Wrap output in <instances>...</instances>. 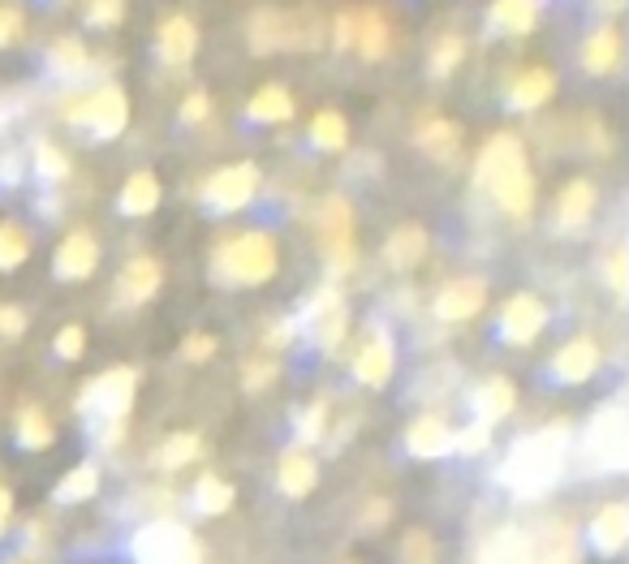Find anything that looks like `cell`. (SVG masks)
Masks as SVG:
<instances>
[{"label":"cell","mask_w":629,"mask_h":564,"mask_svg":"<svg viewBox=\"0 0 629 564\" xmlns=\"http://www.w3.org/2000/svg\"><path fill=\"white\" fill-rule=\"evenodd\" d=\"M26 332V310L18 302H0V341H18Z\"/></svg>","instance_id":"obj_50"},{"label":"cell","mask_w":629,"mask_h":564,"mask_svg":"<svg viewBox=\"0 0 629 564\" xmlns=\"http://www.w3.org/2000/svg\"><path fill=\"white\" fill-rule=\"evenodd\" d=\"M586 448H591V461H595L599 470H626V461H629L626 414H621V410L595 414L591 435H586Z\"/></svg>","instance_id":"obj_15"},{"label":"cell","mask_w":629,"mask_h":564,"mask_svg":"<svg viewBox=\"0 0 629 564\" xmlns=\"http://www.w3.org/2000/svg\"><path fill=\"white\" fill-rule=\"evenodd\" d=\"M293 117V91L280 82H264L251 99H246V121L251 126H284Z\"/></svg>","instance_id":"obj_30"},{"label":"cell","mask_w":629,"mask_h":564,"mask_svg":"<svg viewBox=\"0 0 629 564\" xmlns=\"http://www.w3.org/2000/svg\"><path fill=\"white\" fill-rule=\"evenodd\" d=\"M199 435L195 431H177V435H168L164 444H160V453H155V466L160 470H182V466H190L195 457H199Z\"/></svg>","instance_id":"obj_39"},{"label":"cell","mask_w":629,"mask_h":564,"mask_svg":"<svg viewBox=\"0 0 629 564\" xmlns=\"http://www.w3.org/2000/svg\"><path fill=\"white\" fill-rule=\"evenodd\" d=\"M427 242H431V237H427L422 224H397V228L384 237V250H380V255H384V268H388V272H401V277L415 272L422 259H427Z\"/></svg>","instance_id":"obj_24"},{"label":"cell","mask_w":629,"mask_h":564,"mask_svg":"<svg viewBox=\"0 0 629 564\" xmlns=\"http://www.w3.org/2000/svg\"><path fill=\"white\" fill-rule=\"evenodd\" d=\"M350 371L362 388H384V384L393 379V371H397V341H393V332L375 324V328L362 337Z\"/></svg>","instance_id":"obj_11"},{"label":"cell","mask_w":629,"mask_h":564,"mask_svg":"<svg viewBox=\"0 0 629 564\" xmlns=\"http://www.w3.org/2000/svg\"><path fill=\"white\" fill-rule=\"evenodd\" d=\"M280 272V246L268 228H242L211 250V281L224 289H264Z\"/></svg>","instance_id":"obj_2"},{"label":"cell","mask_w":629,"mask_h":564,"mask_svg":"<svg viewBox=\"0 0 629 564\" xmlns=\"http://www.w3.org/2000/svg\"><path fill=\"white\" fill-rule=\"evenodd\" d=\"M61 121L73 126L78 134H86L91 142H113L126 134L130 126V95L117 82H104L95 91H78L61 99Z\"/></svg>","instance_id":"obj_3"},{"label":"cell","mask_w":629,"mask_h":564,"mask_svg":"<svg viewBox=\"0 0 629 564\" xmlns=\"http://www.w3.org/2000/svg\"><path fill=\"white\" fill-rule=\"evenodd\" d=\"M484 306H488V281L484 277H453L431 302L440 324H470L484 315Z\"/></svg>","instance_id":"obj_12"},{"label":"cell","mask_w":629,"mask_h":564,"mask_svg":"<svg viewBox=\"0 0 629 564\" xmlns=\"http://www.w3.org/2000/svg\"><path fill=\"white\" fill-rule=\"evenodd\" d=\"M302 319L311 324V332H315L319 350L337 353L341 350V341H346V332H350V306H346V293H341L337 284H324V289L311 297V306H306V315H302Z\"/></svg>","instance_id":"obj_10"},{"label":"cell","mask_w":629,"mask_h":564,"mask_svg":"<svg viewBox=\"0 0 629 564\" xmlns=\"http://www.w3.org/2000/svg\"><path fill=\"white\" fill-rule=\"evenodd\" d=\"M0 181L4 186H18L22 181V155L13 151V155H0Z\"/></svg>","instance_id":"obj_53"},{"label":"cell","mask_w":629,"mask_h":564,"mask_svg":"<svg viewBox=\"0 0 629 564\" xmlns=\"http://www.w3.org/2000/svg\"><path fill=\"white\" fill-rule=\"evenodd\" d=\"M259 186H264L259 164L255 160H233V164H220L216 173H208L199 199L211 215H237L255 203Z\"/></svg>","instance_id":"obj_7"},{"label":"cell","mask_w":629,"mask_h":564,"mask_svg":"<svg viewBox=\"0 0 629 564\" xmlns=\"http://www.w3.org/2000/svg\"><path fill=\"white\" fill-rule=\"evenodd\" d=\"M488 431L491 426H484V423L462 426V431H453V448H457V453H466V457H475V453H484V448H488Z\"/></svg>","instance_id":"obj_49"},{"label":"cell","mask_w":629,"mask_h":564,"mask_svg":"<svg viewBox=\"0 0 629 564\" xmlns=\"http://www.w3.org/2000/svg\"><path fill=\"white\" fill-rule=\"evenodd\" d=\"M199 52V26L190 13H168L155 31V61L168 66V70H182L190 66Z\"/></svg>","instance_id":"obj_16"},{"label":"cell","mask_w":629,"mask_h":564,"mask_svg":"<svg viewBox=\"0 0 629 564\" xmlns=\"http://www.w3.org/2000/svg\"><path fill=\"white\" fill-rule=\"evenodd\" d=\"M544 328H548V302H544L539 293H531V289L513 293V297L500 306V315H496V337H500L504 345H513V350L535 345Z\"/></svg>","instance_id":"obj_9"},{"label":"cell","mask_w":629,"mask_h":564,"mask_svg":"<svg viewBox=\"0 0 629 564\" xmlns=\"http://www.w3.org/2000/svg\"><path fill=\"white\" fill-rule=\"evenodd\" d=\"M53 439H57V423H53L39 406H26V410L18 414V444H22V448L44 453V448H53Z\"/></svg>","instance_id":"obj_36"},{"label":"cell","mask_w":629,"mask_h":564,"mask_svg":"<svg viewBox=\"0 0 629 564\" xmlns=\"http://www.w3.org/2000/svg\"><path fill=\"white\" fill-rule=\"evenodd\" d=\"M401 564H435V539L422 530H410L401 543Z\"/></svg>","instance_id":"obj_46"},{"label":"cell","mask_w":629,"mask_h":564,"mask_svg":"<svg viewBox=\"0 0 629 564\" xmlns=\"http://www.w3.org/2000/svg\"><path fill=\"white\" fill-rule=\"evenodd\" d=\"M470 406H475V423L496 426L500 419H509V414H513V406H517V388H513V379L491 375V379H484V384L475 388Z\"/></svg>","instance_id":"obj_28"},{"label":"cell","mask_w":629,"mask_h":564,"mask_svg":"<svg viewBox=\"0 0 629 564\" xmlns=\"http://www.w3.org/2000/svg\"><path fill=\"white\" fill-rule=\"evenodd\" d=\"M53 350H57V357H61V362H78V357L86 353V328H82V324H66V328L57 332Z\"/></svg>","instance_id":"obj_44"},{"label":"cell","mask_w":629,"mask_h":564,"mask_svg":"<svg viewBox=\"0 0 629 564\" xmlns=\"http://www.w3.org/2000/svg\"><path fill=\"white\" fill-rule=\"evenodd\" d=\"M160 203H164V181H160L155 168H135V173L126 177L121 195H117V208H121V215H130V220L155 215Z\"/></svg>","instance_id":"obj_25"},{"label":"cell","mask_w":629,"mask_h":564,"mask_svg":"<svg viewBox=\"0 0 629 564\" xmlns=\"http://www.w3.org/2000/svg\"><path fill=\"white\" fill-rule=\"evenodd\" d=\"M557 86H560L557 73L548 70V66H522V70L509 78V86H504V104L513 113H539L544 104H552Z\"/></svg>","instance_id":"obj_18"},{"label":"cell","mask_w":629,"mask_h":564,"mask_svg":"<svg viewBox=\"0 0 629 564\" xmlns=\"http://www.w3.org/2000/svg\"><path fill=\"white\" fill-rule=\"evenodd\" d=\"M621 52H626V35H621V26H617V22H599L595 31H586L578 61H582V73H591V78H608V73L621 66Z\"/></svg>","instance_id":"obj_19"},{"label":"cell","mask_w":629,"mask_h":564,"mask_svg":"<svg viewBox=\"0 0 629 564\" xmlns=\"http://www.w3.org/2000/svg\"><path fill=\"white\" fill-rule=\"evenodd\" d=\"M22 31H26V13H22V4H0V48L18 44V39H22Z\"/></svg>","instance_id":"obj_48"},{"label":"cell","mask_w":629,"mask_h":564,"mask_svg":"<svg viewBox=\"0 0 629 564\" xmlns=\"http://www.w3.org/2000/svg\"><path fill=\"white\" fill-rule=\"evenodd\" d=\"M324 431H328V401H311L306 414L298 419V439H302V444H315Z\"/></svg>","instance_id":"obj_43"},{"label":"cell","mask_w":629,"mask_h":564,"mask_svg":"<svg viewBox=\"0 0 629 564\" xmlns=\"http://www.w3.org/2000/svg\"><path fill=\"white\" fill-rule=\"evenodd\" d=\"M599 341L595 337H569L557 353H552V379L564 388H578L586 384L595 371H599Z\"/></svg>","instance_id":"obj_20"},{"label":"cell","mask_w":629,"mask_h":564,"mask_svg":"<svg viewBox=\"0 0 629 564\" xmlns=\"http://www.w3.org/2000/svg\"><path fill=\"white\" fill-rule=\"evenodd\" d=\"M604 281H608V289H613L617 297H626V281H629L626 246H613V250H608V259H604Z\"/></svg>","instance_id":"obj_45"},{"label":"cell","mask_w":629,"mask_h":564,"mask_svg":"<svg viewBox=\"0 0 629 564\" xmlns=\"http://www.w3.org/2000/svg\"><path fill=\"white\" fill-rule=\"evenodd\" d=\"M195 508L208 513V517L229 513V508H233V487H229L224 479H216V474H203V479L195 483Z\"/></svg>","instance_id":"obj_40"},{"label":"cell","mask_w":629,"mask_h":564,"mask_svg":"<svg viewBox=\"0 0 629 564\" xmlns=\"http://www.w3.org/2000/svg\"><path fill=\"white\" fill-rule=\"evenodd\" d=\"M406 448H410V457H422V461L444 457V453H453V426L444 423V414H419L406 431Z\"/></svg>","instance_id":"obj_29"},{"label":"cell","mask_w":629,"mask_h":564,"mask_svg":"<svg viewBox=\"0 0 629 564\" xmlns=\"http://www.w3.org/2000/svg\"><path fill=\"white\" fill-rule=\"evenodd\" d=\"M315 242L328 277H346L358 263V228H353V203L346 195H324L315 208Z\"/></svg>","instance_id":"obj_5"},{"label":"cell","mask_w":629,"mask_h":564,"mask_svg":"<svg viewBox=\"0 0 629 564\" xmlns=\"http://www.w3.org/2000/svg\"><path fill=\"white\" fill-rule=\"evenodd\" d=\"M44 66L53 78H61V82H73V78H82L86 66H91V52H86V39H78V35H57L53 44H48V52H44Z\"/></svg>","instance_id":"obj_32"},{"label":"cell","mask_w":629,"mask_h":564,"mask_svg":"<svg viewBox=\"0 0 629 564\" xmlns=\"http://www.w3.org/2000/svg\"><path fill=\"white\" fill-rule=\"evenodd\" d=\"M100 492V466L95 461H82V466H73L70 474L57 483V500L61 504H78V500H91V495Z\"/></svg>","instance_id":"obj_38"},{"label":"cell","mask_w":629,"mask_h":564,"mask_svg":"<svg viewBox=\"0 0 629 564\" xmlns=\"http://www.w3.org/2000/svg\"><path fill=\"white\" fill-rule=\"evenodd\" d=\"M475 181L509 220H526L535 212V173L526 142L513 130H496L475 160Z\"/></svg>","instance_id":"obj_1"},{"label":"cell","mask_w":629,"mask_h":564,"mask_svg":"<svg viewBox=\"0 0 629 564\" xmlns=\"http://www.w3.org/2000/svg\"><path fill=\"white\" fill-rule=\"evenodd\" d=\"M160 284H164L160 259H155V255H135V259L117 272L113 297H117V306H147V302L160 293Z\"/></svg>","instance_id":"obj_17"},{"label":"cell","mask_w":629,"mask_h":564,"mask_svg":"<svg viewBox=\"0 0 629 564\" xmlns=\"http://www.w3.org/2000/svg\"><path fill=\"white\" fill-rule=\"evenodd\" d=\"M599 208V190L591 177H569L557 190V203H552V228L557 233H582Z\"/></svg>","instance_id":"obj_14"},{"label":"cell","mask_w":629,"mask_h":564,"mask_svg":"<svg viewBox=\"0 0 629 564\" xmlns=\"http://www.w3.org/2000/svg\"><path fill=\"white\" fill-rule=\"evenodd\" d=\"M586 539H591V548H595L599 556H617L629 543V504H621V500L604 504V508L591 517Z\"/></svg>","instance_id":"obj_26"},{"label":"cell","mask_w":629,"mask_h":564,"mask_svg":"<svg viewBox=\"0 0 629 564\" xmlns=\"http://www.w3.org/2000/svg\"><path fill=\"white\" fill-rule=\"evenodd\" d=\"M353 52L371 66L393 52V26H388V13L380 4L353 9Z\"/></svg>","instance_id":"obj_21"},{"label":"cell","mask_w":629,"mask_h":564,"mask_svg":"<svg viewBox=\"0 0 629 564\" xmlns=\"http://www.w3.org/2000/svg\"><path fill=\"white\" fill-rule=\"evenodd\" d=\"M315 483H319V466H315V457H311L306 448H289L277 466V487L284 495H293V500H302V495L315 492Z\"/></svg>","instance_id":"obj_31"},{"label":"cell","mask_w":629,"mask_h":564,"mask_svg":"<svg viewBox=\"0 0 629 564\" xmlns=\"http://www.w3.org/2000/svg\"><path fill=\"white\" fill-rule=\"evenodd\" d=\"M544 17V0H491L488 31L500 39H526Z\"/></svg>","instance_id":"obj_22"},{"label":"cell","mask_w":629,"mask_h":564,"mask_svg":"<svg viewBox=\"0 0 629 564\" xmlns=\"http://www.w3.org/2000/svg\"><path fill=\"white\" fill-rule=\"evenodd\" d=\"M211 113V95L203 91V86H195L186 99H182V108H177V121L182 126H203Z\"/></svg>","instance_id":"obj_47"},{"label":"cell","mask_w":629,"mask_h":564,"mask_svg":"<svg viewBox=\"0 0 629 564\" xmlns=\"http://www.w3.org/2000/svg\"><path fill=\"white\" fill-rule=\"evenodd\" d=\"M246 48L255 57H277L284 52V9L280 4H259L246 17Z\"/></svg>","instance_id":"obj_27"},{"label":"cell","mask_w":629,"mask_h":564,"mask_svg":"<svg viewBox=\"0 0 629 564\" xmlns=\"http://www.w3.org/2000/svg\"><path fill=\"white\" fill-rule=\"evenodd\" d=\"M216 350H220V341H216L211 332H190V337L182 341V357H186V362H208Z\"/></svg>","instance_id":"obj_51"},{"label":"cell","mask_w":629,"mask_h":564,"mask_svg":"<svg viewBox=\"0 0 629 564\" xmlns=\"http://www.w3.org/2000/svg\"><path fill=\"white\" fill-rule=\"evenodd\" d=\"M135 392H139V371H135V366H113V371L95 375V379L78 392V414L100 419L104 426L126 423V414H130V406H135Z\"/></svg>","instance_id":"obj_6"},{"label":"cell","mask_w":629,"mask_h":564,"mask_svg":"<svg viewBox=\"0 0 629 564\" xmlns=\"http://www.w3.org/2000/svg\"><path fill=\"white\" fill-rule=\"evenodd\" d=\"M333 48L337 52H353V9H341L333 17Z\"/></svg>","instance_id":"obj_52"},{"label":"cell","mask_w":629,"mask_h":564,"mask_svg":"<svg viewBox=\"0 0 629 564\" xmlns=\"http://www.w3.org/2000/svg\"><path fill=\"white\" fill-rule=\"evenodd\" d=\"M31 228L22 220H0V272H18L31 259Z\"/></svg>","instance_id":"obj_35"},{"label":"cell","mask_w":629,"mask_h":564,"mask_svg":"<svg viewBox=\"0 0 629 564\" xmlns=\"http://www.w3.org/2000/svg\"><path fill=\"white\" fill-rule=\"evenodd\" d=\"M462 61H466V35H457V31L435 35V44L427 48V70H431V78H440V82L462 70Z\"/></svg>","instance_id":"obj_34"},{"label":"cell","mask_w":629,"mask_h":564,"mask_svg":"<svg viewBox=\"0 0 629 564\" xmlns=\"http://www.w3.org/2000/svg\"><path fill=\"white\" fill-rule=\"evenodd\" d=\"M277 375H280V362L272 353H259V357H246V362H242V388H246V392H264Z\"/></svg>","instance_id":"obj_42"},{"label":"cell","mask_w":629,"mask_h":564,"mask_svg":"<svg viewBox=\"0 0 629 564\" xmlns=\"http://www.w3.org/2000/svg\"><path fill=\"white\" fill-rule=\"evenodd\" d=\"M9 517H13V492H9V487H0V530L9 526Z\"/></svg>","instance_id":"obj_54"},{"label":"cell","mask_w":629,"mask_h":564,"mask_svg":"<svg viewBox=\"0 0 629 564\" xmlns=\"http://www.w3.org/2000/svg\"><path fill=\"white\" fill-rule=\"evenodd\" d=\"M31 164H35V177H39L44 186H61V181L70 177V155H66L57 142H48V139L35 142Z\"/></svg>","instance_id":"obj_37"},{"label":"cell","mask_w":629,"mask_h":564,"mask_svg":"<svg viewBox=\"0 0 629 564\" xmlns=\"http://www.w3.org/2000/svg\"><path fill=\"white\" fill-rule=\"evenodd\" d=\"M560 466H564V431L548 426L509 453L500 479L517 495H544L552 492V483L560 479Z\"/></svg>","instance_id":"obj_4"},{"label":"cell","mask_w":629,"mask_h":564,"mask_svg":"<svg viewBox=\"0 0 629 564\" xmlns=\"http://www.w3.org/2000/svg\"><path fill=\"white\" fill-rule=\"evenodd\" d=\"M415 146H419L427 160H435V164H453L462 155V126L453 117L431 113V117H422L419 126H415Z\"/></svg>","instance_id":"obj_23"},{"label":"cell","mask_w":629,"mask_h":564,"mask_svg":"<svg viewBox=\"0 0 629 564\" xmlns=\"http://www.w3.org/2000/svg\"><path fill=\"white\" fill-rule=\"evenodd\" d=\"M621 4H626V0H599V9H604V13H617Z\"/></svg>","instance_id":"obj_55"},{"label":"cell","mask_w":629,"mask_h":564,"mask_svg":"<svg viewBox=\"0 0 629 564\" xmlns=\"http://www.w3.org/2000/svg\"><path fill=\"white\" fill-rule=\"evenodd\" d=\"M100 268V242L91 228H70L61 237V246L53 250V277L61 284H78V281H91Z\"/></svg>","instance_id":"obj_13"},{"label":"cell","mask_w":629,"mask_h":564,"mask_svg":"<svg viewBox=\"0 0 629 564\" xmlns=\"http://www.w3.org/2000/svg\"><path fill=\"white\" fill-rule=\"evenodd\" d=\"M139 564H203V543L182 521H151L135 534Z\"/></svg>","instance_id":"obj_8"},{"label":"cell","mask_w":629,"mask_h":564,"mask_svg":"<svg viewBox=\"0 0 629 564\" xmlns=\"http://www.w3.org/2000/svg\"><path fill=\"white\" fill-rule=\"evenodd\" d=\"M126 13H130V0H86L82 22H86L91 31H113V26L126 22Z\"/></svg>","instance_id":"obj_41"},{"label":"cell","mask_w":629,"mask_h":564,"mask_svg":"<svg viewBox=\"0 0 629 564\" xmlns=\"http://www.w3.org/2000/svg\"><path fill=\"white\" fill-rule=\"evenodd\" d=\"M306 139H311L315 151L337 155V151L350 146V117H346L341 108H319V113L311 117V126H306Z\"/></svg>","instance_id":"obj_33"}]
</instances>
